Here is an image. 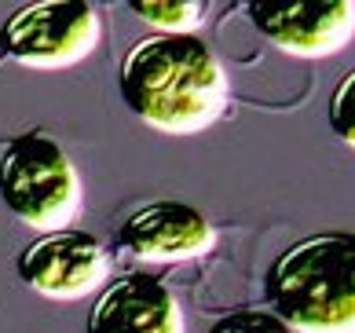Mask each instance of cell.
<instances>
[{"label": "cell", "mask_w": 355, "mask_h": 333, "mask_svg": "<svg viewBox=\"0 0 355 333\" xmlns=\"http://www.w3.org/2000/svg\"><path fill=\"white\" fill-rule=\"evenodd\" d=\"M245 19L279 51L297 59H330L355 37V0L334 4H245Z\"/></svg>", "instance_id": "obj_6"}, {"label": "cell", "mask_w": 355, "mask_h": 333, "mask_svg": "<svg viewBox=\"0 0 355 333\" xmlns=\"http://www.w3.org/2000/svg\"><path fill=\"white\" fill-rule=\"evenodd\" d=\"M117 246L147 264H183L205 257L216 246V231L194 205L150 202L121 223Z\"/></svg>", "instance_id": "obj_7"}, {"label": "cell", "mask_w": 355, "mask_h": 333, "mask_svg": "<svg viewBox=\"0 0 355 333\" xmlns=\"http://www.w3.org/2000/svg\"><path fill=\"white\" fill-rule=\"evenodd\" d=\"M209 333H293L286 323H279L271 311H231L216 318Z\"/></svg>", "instance_id": "obj_11"}, {"label": "cell", "mask_w": 355, "mask_h": 333, "mask_svg": "<svg viewBox=\"0 0 355 333\" xmlns=\"http://www.w3.org/2000/svg\"><path fill=\"white\" fill-rule=\"evenodd\" d=\"M117 92L147 128L194 136L213 128L231 103L223 62L202 37H143L117 66Z\"/></svg>", "instance_id": "obj_1"}, {"label": "cell", "mask_w": 355, "mask_h": 333, "mask_svg": "<svg viewBox=\"0 0 355 333\" xmlns=\"http://www.w3.org/2000/svg\"><path fill=\"white\" fill-rule=\"evenodd\" d=\"M0 198L26 228L51 234L67 231L85 205L81 172L62 146L44 132L11 139L0 157Z\"/></svg>", "instance_id": "obj_3"}, {"label": "cell", "mask_w": 355, "mask_h": 333, "mask_svg": "<svg viewBox=\"0 0 355 333\" xmlns=\"http://www.w3.org/2000/svg\"><path fill=\"white\" fill-rule=\"evenodd\" d=\"M330 128L340 143L355 151V70L340 77L330 96Z\"/></svg>", "instance_id": "obj_10"}, {"label": "cell", "mask_w": 355, "mask_h": 333, "mask_svg": "<svg viewBox=\"0 0 355 333\" xmlns=\"http://www.w3.org/2000/svg\"><path fill=\"white\" fill-rule=\"evenodd\" d=\"M128 11L139 19L162 30L165 37H187L191 30H198L205 19V4H143V0H132Z\"/></svg>", "instance_id": "obj_9"}, {"label": "cell", "mask_w": 355, "mask_h": 333, "mask_svg": "<svg viewBox=\"0 0 355 333\" xmlns=\"http://www.w3.org/2000/svg\"><path fill=\"white\" fill-rule=\"evenodd\" d=\"M85 333H183V311L154 275H121L99 289Z\"/></svg>", "instance_id": "obj_8"}, {"label": "cell", "mask_w": 355, "mask_h": 333, "mask_svg": "<svg viewBox=\"0 0 355 333\" xmlns=\"http://www.w3.org/2000/svg\"><path fill=\"white\" fill-rule=\"evenodd\" d=\"M15 271L44 300H85L107 286L110 257L88 231H51L19 253Z\"/></svg>", "instance_id": "obj_5"}, {"label": "cell", "mask_w": 355, "mask_h": 333, "mask_svg": "<svg viewBox=\"0 0 355 333\" xmlns=\"http://www.w3.org/2000/svg\"><path fill=\"white\" fill-rule=\"evenodd\" d=\"M264 293L293 333H355V234L300 238L268 268Z\"/></svg>", "instance_id": "obj_2"}, {"label": "cell", "mask_w": 355, "mask_h": 333, "mask_svg": "<svg viewBox=\"0 0 355 333\" xmlns=\"http://www.w3.org/2000/svg\"><path fill=\"white\" fill-rule=\"evenodd\" d=\"M103 37L99 11L85 0H48L19 8L0 30V44L33 70H67L88 59Z\"/></svg>", "instance_id": "obj_4"}]
</instances>
